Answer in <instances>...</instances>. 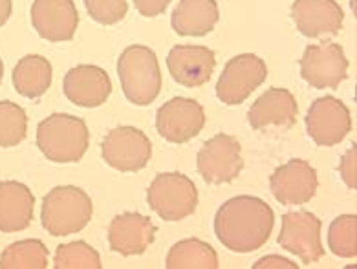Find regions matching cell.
<instances>
[{"label":"cell","mask_w":357,"mask_h":269,"mask_svg":"<svg viewBox=\"0 0 357 269\" xmlns=\"http://www.w3.org/2000/svg\"><path fill=\"white\" fill-rule=\"evenodd\" d=\"M323 222L310 210H291L282 216L279 245L288 253L303 260V264H313L324 256L321 240Z\"/></svg>","instance_id":"obj_9"},{"label":"cell","mask_w":357,"mask_h":269,"mask_svg":"<svg viewBox=\"0 0 357 269\" xmlns=\"http://www.w3.org/2000/svg\"><path fill=\"white\" fill-rule=\"evenodd\" d=\"M291 17L297 30L310 39L337 35L344 20V13L335 0H295Z\"/></svg>","instance_id":"obj_17"},{"label":"cell","mask_w":357,"mask_h":269,"mask_svg":"<svg viewBox=\"0 0 357 269\" xmlns=\"http://www.w3.org/2000/svg\"><path fill=\"white\" fill-rule=\"evenodd\" d=\"M48 254V247L39 238L20 240L0 254V269H46Z\"/></svg>","instance_id":"obj_24"},{"label":"cell","mask_w":357,"mask_h":269,"mask_svg":"<svg viewBox=\"0 0 357 269\" xmlns=\"http://www.w3.org/2000/svg\"><path fill=\"white\" fill-rule=\"evenodd\" d=\"M158 227L149 216L139 213H123L108 225V244L110 249L123 256L143 254L154 242Z\"/></svg>","instance_id":"obj_19"},{"label":"cell","mask_w":357,"mask_h":269,"mask_svg":"<svg viewBox=\"0 0 357 269\" xmlns=\"http://www.w3.org/2000/svg\"><path fill=\"white\" fill-rule=\"evenodd\" d=\"M262 268H288V269H297L298 266L294 264L291 260L284 259V256H277V254H269V256H264L260 259L257 264H253V269H262Z\"/></svg>","instance_id":"obj_31"},{"label":"cell","mask_w":357,"mask_h":269,"mask_svg":"<svg viewBox=\"0 0 357 269\" xmlns=\"http://www.w3.org/2000/svg\"><path fill=\"white\" fill-rule=\"evenodd\" d=\"M352 130V116L342 101L332 95L315 99L306 114V132L319 147H333Z\"/></svg>","instance_id":"obj_11"},{"label":"cell","mask_w":357,"mask_h":269,"mask_svg":"<svg viewBox=\"0 0 357 269\" xmlns=\"http://www.w3.org/2000/svg\"><path fill=\"white\" fill-rule=\"evenodd\" d=\"M55 269H101V259L99 253L92 245L75 240L70 244H63L57 247L55 253Z\"/></svg>","instance_id":"obj_27"},{"label":"cell","mask_w":357,"mask_h":269,"mask_svg":"<svg viewBox=\"0 0 357 269\" xmlns=\"http://www.w3.org/2000/svg\"><path fill=\"white\" fill-rule=\"evenodd\" d=\"M118 74L125 98L136 107H149L162 92V70L149 46L132 45L123 49Z\"/></svg>","instance_id":"obj_3"},{"label":"cell","mask_w":357,"mask_h":269,"mask_svg":"<svg viewBox=\"0 0 357 269\" xmlns=\"http://www.w3.org/2000/svg\"><path fill=\"white\" fill-rule=\"evenodd\" d=\"M218 254L200 238H185L174 244L165 259L167 269H218Z\"/></svg>","instance_id":"obj_23"},{"label":"cell","mask_w":357,"mask_h":269,"mask_svg":"<svg viewBox=\"0 0 357 269\" xmlns=\"http://www.w3.org/2000/svg\"><path fill=\"white\" fill-rule=\"evenodd\" d=\"M206 127V112L198 101L189 98H174L158 108L156 128L169 143L191 141Z\"/></svg>","instance_id":"obj_12"},{"label":"cell","mask_w":357,"mask_h":269,"mask_svg":"<svg viewBox=\"0 0 357 269\" xmlns=\"http://www.w3.org/2000/svg\"><path fill=\"white\" fill-rule=\"evenodd\" d=\"M339 172H341L342 181L347 183L350 189H356L357 181V148L356 145H352V148H348L347 154L341 157V163H339Z\"/></svg>","instance_id":"obj_29"},{"label":"cell","mask_w":357,"mask_h":269,"mask_svg":"<svg viewBox=\"0 0 357 269\" xmlns=\"http://www.w3.org/2000/svg\"><path fill=\"white\" fill-rule=\"evenodd\" d=\"M348 59L335 43L310 45L298 61L301 75L312 89H337L348 77Z\"/></svg>","instance_id":"obj_10"},{"label":"cell","mask_w":357,"mask_h":269,"mask_svg":"<svg viewBox=\"0 0 357 269\" xmlns=\"http://www.w3.org/2000/svg\"><path fill=\"white\" fill-rule=\"evenodd\" d=\"M90 196L74 185L55 187L43 200L40 222L52 236H68L83 231L92 220Z\"/></svg>","instance_id":"obj_4"},{"label":"cell","mask_w":357,"mask_h":269,"mask_svg":"<svg viewBox=\"0 0 357 269\" xmlns=\"http://www.w3.org/2000/svg\"><path fill=\"white\" fill-rule=\"evenodd\" d=\"M11 11H13V4L11 0H0V28L10 20Z\"/></svg>","instance_id":"obj_32"},{"label":"cell","mask_w":357,"mask_h":269,"mask_svg":"<svg viewBox=\"0 0 357 269\" xmlns=\"http://www.w3.org/2000/svg\"><path fill=\"white\" fill-rule=\"evenodd\" d=\"M84 6L89 15L103 26L118 24L128 11V0H84Z\"/></svg>","instance_id":"obj_28"},{"label":"cell","mask_w":357,"mask_h":269,"mask_svg":"<svg viewBox=\"0 0 357 269\" xmlns=\"http://www.w3.org/2000/svg\"><path fill=\"white\" fill-rule=\"evenodd\" d=\"M90 132L84 119L52 114L37 127V147L54 163H77L89 151Z\"/></svg>","instance_id":"obj_2"},{"label":"cell","mask_w":357,"mask_h":269,"mask_svg":"<svg viewBox=\"0 0 357 269\" xmlns=\"http://www.w3.org/2000/svg\"><path fill=\"white\" fill-rule=\"evenodd\" d=\"M298 107L294 93L286 89H269L260 95L248 112L251 128L266 130H289L297 121Z\"/></svg>","instance_id":"obj_14"},{"label":"cell","mask_w":357,"mask_h":269,"mask_svg":"<svg viewBox=\"0 0 357 269\" xmlns=\"http://www.w3.org/2000/svg\"><path fill=\"white\" fill-rule=\"evenodd\" d=\"M28 136V116L13 101H0V147H17Z\"/></svg>","instance_id":"obj_25"},{"label":"cell","mask_w":357,"mask_h":269,"mask_svg":"<svg viewBox=\"0 0 357 269\" xmlns=\"http://www.w3.org/2000/svg\"><path fill=\"white\" fill-rule=\"evenodd\" d=\"M273 209L257 196H235L220 206L215 216V235L225 249L253 253L273 231Z\"/></svg>","instance_id":"obj_1"},{"label":"cell","mask_w":357,"mask_h":269,"mask_svg":"<svg viewBox=\"0 0 357 269\" xmlns=\"http://www.w3.org/2000/svg\"><path fill=\"white\" fill-rule=\"evenodd\" d=\"M198 172L206 183L222 185L229 183L244 169L242 147L238 139L229 134H216L198 152Z\"/></svg>","instance_id":"obj_7"},{"label":"cell","mask_w":357,"mask_h":269,"mask_svg":"<svg viewBox=\"0 0 357 269\" xmlns=\"http://www.w3.org/2000/svg\"><path fill=\"white\" fill-rule=\"evenodd\" d=\"M147 201L165 222H180L191 216L198 206L195 181L181 172L158 174L147 189Z\"/></svg>","instance_id":"obj_5"},{"label":"cell","mask_w":357,"mask_h":269,"mask_svg":"<svg viewBox=\"0 0 357 269\" xmlns=\"http://www.w3.org/2000/svg\"><path fill=\"white\" fill-rule=\"evenodd\" d=\"M167 68L178 84L185 89H198L213 77L216 55L206 46L178 45L167 55Z\"/></svg>","instance_id":"obj_16"},{"label":"cell","mask_w":357,"mask_h":269,"mask_svg":"<svg viewBox=\"0 0 357 269\" xmlns=\"http://www.w3.org/2000/svg\"><path fill=\"white\" fill-rule=\"evenodd\" d=\"M328 245L341 259H354L357 254V216L342 215L330 224Z\"/></svg>","instance_id":"obj_26"},{"label":"cell","mask_w":357,"mask_h":269,"mask_svg":"<svg viewBox=\"0 0 357 269\" xmlns=\"http://www.w3.org/2000/svg\"><path fill=\"white\" fill-rule=\"evenodd\" d=\"M31 24L50 43L72 40L79 24L74 0H35L31 6Z\"/></svg>","instance_id":"obj_15"},{"label":"cell","mask_w":357,"mask_h":269,"mask_svg":"<svg viewBox=\"0 0 357 269\" xmlns=\"http://www.w3.org/2000/svg\"><path fill=\"white\" fill-rule=\"evenodd\" d=\"M13 86L22 98L37 99L52 84V64L43 55H26L13 68Z\"/></svg>","instance_id":"obj_22"},{"label":"cell","mask_w":357,"mask_h":269,"mask_svg":"<svg viewBox=\"0 0 357 269\" xmlns=\"http://www.w3.org/2000/svg\"><path fill=\"white\" fill-rule=\"evenodd\" d=\"M172 0H134L136 10L143 17H158L162 15L167 10V6L171 4Z\"/></svg>","instance_id":"obj_30"},{"label":"cell","mask_w":357,"mask_h":269,"mask_svg":"<svg viewBox=\"0 0 357 269\" xmlns=\"http://www.w3.org/2000/svg\"><path fill=\"white\" fill-rule=\"evenodd\" d=\"M64 95L81 108L101 107L112 92L110 75L96 64H79L64 75Z\"/></svg>","instance_id":"obj_18"},{"label":"cell","mask_w":357,"mask_h":269,"mask_svg":"<svg viewBox=\"0 0 357 269\" xmlns=\"http://www.w3.org/2000/svg\"><path fill=\"white\" fill-rule=\"evenodd\" d=\"M220 20L216 0H180L172 11L171 26L181 37H204Z\"/></svg>","instance_id":"obj_21"},{"label":"cell","mask_w":357,"mask_h":269,"mask_svg":"<svg viewBox=\"0 0 357 269\" xmlns=\"http://www.w3.org/2000/svg\"><path fill=\"white\" fill-rule=\"evenodd\" d=\"M2 77H4V63L0 59V83H2Z\"/></svg>","instance_id":"obj_33"},{"label":"cell","mask_w":357,"mask_h":269,"mask_svg":"<svg viewBox=\"0 0 357 269\" xmlns=\"http://www.w3.org/2000/svg\"><path fill=\"white\" fill-rule=\"evenodd\" d=\"M269 187L280 206H304L317 192V171L304 160H289L275 169Z\"/></svg>","instance_id":"obj_13"},{"label":"cell","mask_w":357,"mask_h":269,"mask_svg":"<svg viewBox=\"0 0 357 269\" xmlns=\"http://www.w3.org/2000/svg\"><path fill=\"white\" fill-rule=\"evenodd\" d=\"M35 196L30 187L20 181L0 183V231L19 233L33 220Z\"/></svg>","instance_id":"obj_20"},{"label":"cell","mask_w":357,"mask_h":269,"mask_svg":"<svg viewBox=\"0 0 357 269\" xmlns=\"http://www.w3.org/2000/svg\"><path fill=\"white\" fill-rule=\"evenodd\" d=\"M268 79L264 59L255 54L236 55L225 64L216 83V98L224 105H242Z\"/></svg>","instance_id":"obj_6"},{"label":"cell","mask_w":357,"mask_h":269,"mask_svg":"<svg viewBox=\"0 0 357 269\" xmlns=\"http://www.w3.org/2000/svg\"><path fill=\"white\" fill-rule=\"evenodd\" d=\"M101 156L119 172H137L147 167L152 145L147 134L134 127H118L110 130L101 143Z\"/></svg>","instance_id":"obj_8"}]
</instances>
